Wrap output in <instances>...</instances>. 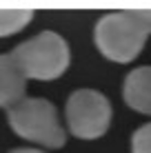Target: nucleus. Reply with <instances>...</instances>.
I'll return each instance as SVG.
<instances>
[{
    "mask_svg": "<svg viewBox=\"0 0 151 153\" xmlns=\"http://www.w3.org/2000/svg\"><path fill=\"white\" fill-rule=\"evenodd\" d=\"M151 36V9L111 11L96 22L93 40L105 58L113 62H131Z\"/></svg>",
    "mask_w": 151,
    "mask_h": 153,
    "instance_id": "1",
    "label": "nucleus"
},
{
    "mask_svg": "<svg viewBox=\"0 0 151 153\" xmlns=\"http://www.w3.org/2000/svg\"><path fill=\"white\" fill-rule=\"evenodd\" d=\"M11 58L27 80H56L69 69L71 51L67 40L56 31H42L20 42Z\"/></svg>",
    "mask_w": 151,
    "mask_h": 153,
    "instance_id": "2",
    "label": "nucleus"
},
{
    "mask_svg": "<svg viewBox=\"0 0 151 153\" xmlns=\"http://www.w3.org/2000/svg\"><path fill=\"white\" fill-rule=\"evenodd\" d=\"M9 126L20 138L42 144L47 149H60L67 142V133L60 124V115L56 104L45 98H27L7 109Z\"/></svg>",
    "mask_w": 151,
    "mask_h": 153,
    "instance_id": "3",
    "label": "nucleus"
},
{
    "mask_svg": "<svg viewBox=\"0 0 151 153\" xmlns=\"http://www.w3.org/2000/svg\"><path fill=\"white\" fill-rule=\"evenodd\" d=\"M111 102L96 89H78L69 96L65 107V120L71 135L80 140H98L111 126Z\"/></svg>",
    "mask_w": 151,
    "mask_h": 153,
    "instance_id": "4",
    "label": "nucleus"
},
{
    "mask_svg": "<svg viewBox=\"0 0 151 153\" xmlns=\"http://www.w3.org/2000/svg\"><path fill=\"white\" fill-rule=\"evenodd\" d=\"M122 98L133 111L151 115V67H138L127 73Z\"/></svg>",
    "mask_w": 151,
    "mask_h": 153,
    "instance_id": "5",
    "label": "nucleus"
},
{
    "mask_svg": "<svg viewBox=\"0 0 151 153\" xmlns=\"http://www.w3.org/2000/svg\"><path fill=\"white\" fill-rule=\"evenodd\" d=\"M27 93V78L16 65L11 53L0 56V107L11 109Z\"/></svg>",
    "mask_w": 151,
    "mask_h": 153,
    "instance_id": "6",
    "label": "nucleus"
},
{
    "mask_svg": "<svg viewBox=\"0 0 151 153\" xmlns=\"http://www.w3.org/2000/svg\"><path fill=\"white\" fill-rule=\"evenodd\" d=\"M33 20L31 9H0V38L22 31Z\"/></svg>",
    "mask_w": 151,
    "mask_h": 153,
    "instance_id": "7",
    "label": "nucleus"
},
{
    "mask_svg": "<svg viewBox=\"0 0 151 153\" xmlns=\"http://www.w3.org/2000/svg\"><path fill=\"white\" fill-rule=\"evenodd\" d=\"M131 153H151V122L142 124L131 135Z\"/></svg>",
    "mask_w": 151,
    "mask_h": 153,
    "instance_id": "8",
    "label": "nucleus"
},
{
    "mask_svg": "<svg viewBox=\"0 0 151 153\" xmlns=\"http://www.w3.org/2000/svg\"><path fill=\"white\" fill-rule=\"evenodd\" d=\"M9 153H42V151H38V149H13V151H9Z\"/></svg>",
    "mask_w": 151,
    "mask_h": 153,
    "instance_id": "9",
    "label": "nucleus"
}]
</instances>
